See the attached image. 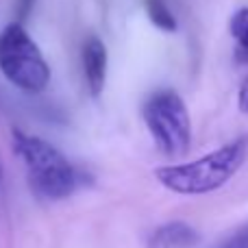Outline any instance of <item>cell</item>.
Masks as SVG:
<instances>
[{
	"label": "cell",
	"mask_w": 248,
	"mask_h": 248,
	"mask_svg": "<svg viewBox=\"0 0 248 248\" xmlns=\"http://www.w3.org/2000/svg\"><path fill=\"white\" fill-rule=\"evenodd\" d=\"M246 155L248 135H240L194 161L157 168L155 176L172 194L202 196V194H211L227 185L244 166Z\"/></svg>",
	"instance_id": "obj_1"
},
{
	"label": "cell",
	"mask_w": 248,
	"mask_h": 248,
	"mask_svg": "<svg viewBox=\"0 0 248 248\" xmlns=\"http://www.w3.org/2000/svg\"><path fill=\"white\" fill-rule=\"evenodd\" d=\"M11 144L16 155L24 161L29 181L39 196L61 201L77 192L83 181L81 172L68 161L61 150H57L42 137L29 135L20 128L11 131Z\"/></svg>",
	"instance_id": "obj_2"
},
{
	"label": "cell",
	"mask_w": 248,
	"mask_h": 248,
	"mask_svg": "<svg viewBox=\"0 0 248 248\" xmlns=\"http://www.w3.org/2000/svg\"><path fill=\"white\" fill-rule=\"evenodd\" d=\"M0 72L26 94H39L50 83V65L20 22L7 24L0 33Z\"/></svg>",
	"instance_id": "obj_3"
},
{
	"label": "cell",
	"mask_w": 248,
	"mask_h": 248,
	"mask_svg": "<svg viewBox=\"0 0 248 248\" xmlns=\"http://www.w3.org/2000/svg\"><path fill=\"white\" fill-rule=\"evenodd\" d=\"M146 128L166 157H183L192 144V118L179 92L163 87L146 98L141 107Z\"/></svg>",
	"instance_id": "obj_4"
},
{
	"label": "cell",
	"mask_w": 248,
	"mask_h": 248,
	"mask_svg": "<svg viewBox=\"0 0 248 248\" xmlns=\"http://www.w3.org/2000/svg\"><path fill=\"white\" fill-rule=\"evenodd\" d=\"M81 61H83V77H85L87 90L94 98H98L105 90L107 83V46L103 44V39H98L96 35L85 39L81 50Z\"/></svg>",
	"instance_id": "obj_5"
},
{
	"label": "cell",
	"mask_w": 248,
	"mask_h": 248,
	"mask_svg": "<svg viewBox=\"0 0 248 248\" xmlns=\"http://www.w3.org/2000/svg\"><path fill=\"white\" fill-rule=\"evenodd\" d=\"M198 233L187 222H168L155 229L148 240V248H194L198 244Z\"/></svg>",
	"instance_id": "obj_6"
},
{
	"label": "cell",
	"mask_w": 248,
	"mask_h": 248,
	"mask_svg": "<svg viewBox=\"0 0 248 248\" xmlns=\"http://www.w3.org/2000/svg\"><path fill=\"white\" fill-rule=\"evenodd\" d=\"M229 35L233 44V59L237 65H248V4L240 7L229 17Z\"/></svg>",
	"instance_id": "obj_7"
},
{
	"label": "cell",
	"mask_w": 248,
	"mask_h": 248,
	"mask_svg": "<svg viewBox=\"0 0 248 248\" xmlns=\"http://www.w3.org/2000/svg\"><path fill=\"white\" fill-rule=\"evenodd\" d=\"M144 9L148 20L157 26L163 33H174L179 29V22H176L172 9L168 7L166 0H144Z\"/></svg>",
	"instance_id": "obj_8"
},
{
	"label": "cell",
	"mask_w": 248,
	"mask_h": 248,
	"mask_svg": "<svg viewBox=\"0 0 248 248\" xmlns=\"http://www.w3.org/2000/svg\"><path fill=\"white\" fill-rule=\"evenodd\" d=\"M33 7H35V0H16V17H17L16 22H20L22 24V22L31 16Z\"/></svg>",
	"instance_id": "obj_9"
},
{
	"label": "cell",
	"mask_w": 248,
	"mask_h": 248,
	"mask_svg": "<svg viewBox=\"0 0 248 248\" xmlns=\"http://www.w3.org/2000/svg\"><path fill=\"white\" fill-rule=\"evenodd\" d=\"M237 107L244 116H248V74L242 78L240 90H237Z\"/></svg>",
	"instance_id": "obj_10"
}]
</instances>
